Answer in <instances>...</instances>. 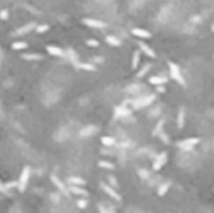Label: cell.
Segmentation results:
<instances>
[{"instance_id":"obj_1","label":"cell","mask_w":214,"mask_h":213,"mask_svg":"<svg viewBox=\"0 0 214 213\" xmlns=\"http://www.w3.org/2000/svg\"><path fill=\"white\" fill-rule=\"evenodd\" d=\"M168 66H169V72H170L172 78L174 79L175 82H178L180 85H185L184 78H183V75H182V72H180V69H179V66H178L175 63H173V62H169V63H168Z\"/></svg>"},{"instance_id":"obj_2","label":"cell","mask_w":214,"mask_h":213,"mask_svg":"<svg viewBox=\"0 0 214 213\" xmlns=\"http://www.w3.org/2000/svg\"><path fill=\"white\" fill-rule=\"evenodd\" d=\"M29 178H30V168L26 166V167H24V169L21 172L20 178H19V183H18V188H19L20 192H24L26 189V185H28Z\"/></svg>"},{"instance_id":"obj_3","label":"cell","mask_w":214,"mask_h":213,"mask_svg":"<svg viewBox=\"0 0 214 213\" xmlns=\"http://www.w3.org/2000/svg\"><path fill=\"white\" fill-rule=\"evenodd\" d=\"M199 143V138H188L178 143V147L182 149H192L195 144Z\"/></svg>"},{"instance_id":"obj_4","label":"cell","mask_w":214,"mask_h":213,"mask_svg":"<svg viewBox=\"0 0 214 213\" xmlns=\"http://www.w3.org/2000/svg\"><path fill=\"white\" fill-rule=\"evenodd\" d=\"M167 162V153L165 152H162L157 158H155V161L153 163V169L154 170H159L160 168H162Z\"/></svg>"},{"instance_id":"obj_5","label":"cell","mask_w":214,"mask_h":213,"mask_svg":"<svg viewBox=\"0 0 214 213\" xmlns=\"http://www.w3.org/2000/svg\"><path fill=\"white\" fill-rule=\"evenodd\" d=\"M83 23L90 28H105L106 24L104 21H100V20H97V19H91V18H85L83 19Z\"/></svg>"},{"instance_id":"obj_6","label":"cell","mask_w":214,"mask_h":213,"mask_svg":"<svg viewBox=\"0 0 214 213\" xmlns=\"http://www.w3.org/2000/svg\"><path fill=\"white\" fill-rule=\"evenodd\" d=\"M154 99H155V95H146V97H143V98L138 99V100L134 103V108H142V106L149 105Z\"/></svg>"},{"instance_id":"obj_7","label":"cell","mask_w":214,"mask_h":213,"mask_svg":"<svg viewBox=\"0 0 214 213\" xmlns=\"http://www.w3.org/2000/svg\"><path fill=\"white\" fill-rule=\"evenodd\" d=\"M131 33H133V35H135L138 38H142V39H149V38H152L150 32L145 30V29H142V28H134V29L131 30Z\"/></svg>"},{"instance_id":"obj_8","label":"cell","mask_w":214,"mask_h":213,"mask_svg":"<svg viewBox=\"0 0 214 213\" xmlns=\"http://www.w3.org/2000/svg\"><path fill=\"white\" fill-rule=\"evenodd\" d=\"M46 51L49 53L50 55H54V57H64L65 53L61 48L59 47H54V45H48L46 47Z\"/></svg>"},{"instance_id":"obj_9","label":"cell","mask_w":214,"mask_h":213,"mask_svg":"<svg viewBox=\"0 0 214 213\" xmlns=\"http://www.w3.org/2000/svg\"><path fill=\"white\" fill-rule=\"evenodd\" d=\"M139 48H140V51H143L145 55H148L149 58H155L157 54H155V51L149 47V45H146L145 43L143 42H139Z\"/></svg>"},{"instance_id":"obj_10","label":"cell","mask_w":214,"mask_h":213,"mask_svg":"<svg viewBox=\"0 0 214 213\" xmlns=\"http://www.w3.org/2000/svg\"><path fill=\"white\" fill-rule=\"evenodd\" d=\"M101 187H103V189H104V192L106 193V194H109L112 198H114L115 201H120V199H122V197H120V194L119 193H116L110 185H108V184H101Z\"/></svg>"},{"instance_id":"obj_11","label":"cell","mask_w":214,"mask_h":213,"mask_svg":"<svg viewBox=\"0 0 214 213\" xmlns=\"http://www.w3.org/2000/svg\"><path fill=\"white\" fill-rule=\"evenodd\" d=\"M34 28H36V25H35V23H29V24H26V25H24V26H21V28H19L18 30H17V35H23V34H26V33H29V32H31Z\"/></svg>"},{"instance_id":"obj_12","label":"cell","mask_w":214,"mask_h":213,"mask_svg":"<svg viewBox=\"0 0 214 213\" xmlns=\"http://www.w3.org/2000/svg\"><path fill=\"white\" fill-rule=\"evenodd\" d=\"M149 83L153 85H162L167 83V78L164 77H159V75H153L149 78Z\"/></svg>"},{"instance_id":"obj_13","label":"cell","mask_w":214,"mask_h":213,"mask_svg":"<svg viewBox=\"0 0 214 213\" xmlns=\"http://www.w3.org/2000/svg\"><path fill=\"white\" fill-rule=\"evenodd\" d=\"M51 181H53V183H54L55 185H57V187L63 192V193H65V194H68V188H66L65 187V185H64V183L57 177V176H54V174H53L51 176Z\"/></svg>"},{"instance_id":"obj_14","label":"cell","mask_w":214,"mask_h":213,"mask_svg":"<svg viewBox=\"0 0 214 213\" xmlns=\"http://www.w3.org/2000/svg\"><path fill=\"white\" fill-rule=\"evenodd\" d=\"M66 55H68V58H69V60L75 65V66H79V58H78V54L73 50V49H69L68 51H66Z\"/></svg>"},{"instance_id":"obj_15","label":"cell","mask_w":214,"mask_h":213,"mask_svg":"<svg viewBox=\"0 0 214 213\" xmlns=\"http://www.w3.org/2000/svg\"><path fill=\"white\" fill-rule=\"evenodd\" d=\"M139 62H140V50H135L134 54H133V58H131V68L137 69L139 65Z\"/></svg>"},{"instance_id":"obj_16","label":"cell","mask_w":214,"mask_h":213,"mask_svg":"<svg viewBox=\"0 0 214 213\" xmlns=\"http://www.w3.org/2000/svg\"><path fill=\"white\" fill-rule=\"evenodd\" d=\"M69 191L73 192L74 194H78V196H83V197H87L88 196V192L83 188H80L79 185H72V187H69Z\"/></svg>"},{"instance_id":"obj_17","label":"cell","mask_w":214,"mask_h":213,"mask_svg":"<svg viewBox=\"0 0 214 213\" xmlns=\"http://www.w3.org/2000/svg\"><path fill=\"white\" fill-rule=\"evenodd\" d=\"M105 40H106V43H108L109 45H112V47H120V45H122V42H120L118 38L113 36V35H108V36L105 38Z\"/></svg>"},{"instance_id":"obj_18","label":"cell","mask_w":214,"mask_h":213,"mask_svg":"<svg viewBox=\"0 0 214 213\" xmlns=\"http://www.w3.org/2000/svg\"><path fill=\"white\" fill-rule=\"evenodd\" d=\"M130 114V110L127 109L125 106H116L115 108V115L116 117H125V115H129Z\"/></svg>"},{"instance_id":"obj_19","label":"cell","mask_w":214,"mask_h":213,"mask_svg":"<svg viewBox=\"0 0 214 213\" xmlns=\"http://www.w3.org/2000/svg\"><path fill=\"white\" fill-rule=\"evenodd\" d=\"M68 182L72 184V185H84L85 184V181L82 179L80 177H70L68 179Z\"/></svg>"},{"instance_id":"obj_20","label":"cell","mask_w":214,"mask_h":213,"mask_svg":"<svg viewBox=\"0 0 214 213\" xmlns=\"http://www.w3.org/2000/svg\"><path fill=\"white\" fill-rule=\"evenodd\" d=\"M177 124H178V128L182 129L184 127V110L180 109L179 113H178V117H177Z\"/></svg>"},{"instance_id":"obj_21","label":"cell","mask_w":214,"mask_h":213,"mask_svg":"<svg viewBox=\"0 0 214 213\" xmlns=\"http://www.w3.org/2000/svg\"><path fill=\"white\" fill-rule=\"evenodd\" d=\"M101 143H103L104 145H106V147H112V145H114V144H115V139H114V138H112V137L105 136V137H103V138H101Z\"/></svg>"},{"instance_id":"obj_22","label":"cell","mask_w":214,"mask_h":213,"mask_svg":"<svg viewBox=\"0 0 214 213\" xmlns=\"http://www.w3.org/2000/svg\"><path fill=\"white\" fill-rule=\"evenodd\" d=\"M78 68H82V69L88 70V72H95V66L90 63H82V64H79Z\"/></svg>"},{"instance_id":"obj_23","label":"cell","mask_w":214,"mask_h":213,"mask_svg":"<svg viewBox=\"0 0 214 213\" xmlns=\"http://www.w3.org/2000/svg\"><path fill=\"white\" fill-rule=\"evenodd\" d=\"M150 68H152V64H145V65L143 66V68L139 70V73L137 74V77H138V78H143L146 73H148V72L150 70Z\"/></svg>"},{"instance_id":"obj_24","label":"cell","mask_w":214,"mask_h":213,"mask_svg":"<svg viewBox=\"0 0 214 213\" xmlns=\"http://www.w3.org/2000/svg\"><path fill=\"white\" fill-rule=\"evenodd\" d=\"M23 58L26 60H40L43 59L42 54H23Z\"/></svg>"},{"instance_id":"obj_25","label":"cell","mask_w":214,"mask_h":213,"mask_svg":"<svg viewBox=\"0 0 214 213\" xmlns=\"http://www.w3.org/2000/svg\"><path fill=\"white\" fill-rule=\"evenodd\" d=\"M11 47H13V49H14V50H23V49L28 48V44H26L25 42H15Z\"/></svg>"},{"instance_id":"obj_26","label":"cell","mask_w":214,"mask_h":213,"mask_svg":"<svg viewBox=\"0 0 214 213\" xmlns=\"http://www.w3.org/2000/svg\"><path fill=\"white\" fill-rule=\"evenodd\" d=\"M93 130H95L94 127H87V128H84L82 132H80V136H82V137H88V136H90V134L94 133Z\"/></svg>"},{"instance_id":"obj_27","label":"cell","mask_w":214,"mask_h":213,"mask_svg":"<svg viewBox=\"0 0 214 213\" xmlns=\"http://www.w3.org/2000/svg\"><path fill=\"white\" fill-rule=\"evenodd\" d=\"M163 125H164V122H163V121H159V123L157 124V127H155L154 130H153V136H157V134H159V133H162Z\"/></svg>"},{"instance_id":"obj_28","label":"cell","mask_w":214,"mask_h":213,"mask_svg":"<svg viewBox=\"0 0 214 213\" xmlns=\"http://www.w3.org/2000/svg\"><path fill=\"white\" fill-rule=\"evenodd\" d=\"M98 166L101 167V168H106V169H113V168H114V164H113V163L106 162V161H100V162L98 163Z\"/></svg>"},{"instance_id":"obj_29","label":"cell","mask_w":214,"mask_h":213,"mask_svg":"<svg viewBox=\"0 0 214 213\" xmlns=\"http://www.w3.org/2000/svg\"><path fill=\"white\" fill-rule=\"evenodd\" d=\"M48 30H49V25H46V24H43V25H39V26H36V33H39V34L46 33Z\"/></svg>"},{"instance_id":"obj_30","label":"cell","mask_w":214,"mask_h":213,"mask_svg":"<svg viewBox=\"0 0 214 213\" xmlns=\"http://www.w3.org/2000/svg\"><path fill=\"white\" fill-rule=\"evenodd\" d=\"M168 188H169V184H162V185H160V187H159L158 194H159V196H164V194L167 193Z\"/></svg>"},{"instance_id":"obj_31","label":"cell","mask_w":214,"mask_h":213,"mask_svg":"<svg viewBox=\"0 0 214 213\" xmlns=\"http://www.w3.org/2000/svg\"><path fill=\"white\" fill-rule=\"evenodd\" d=\"M87 45L88 47H91V48H97V47H99V42L95 40V39H88V40H87Z\"/></svg>"},{"instance_id":"obj_32","label":"cell","mask_w":214,"mask_h":213,"mask_svg":"<svg viewBox=\"0 0 214 213\" xmlns=\"http://www.w3.org/2000/svg\"><path fill=\"white\" fill-rule=\"evenodd\" d=\"M76 204H78V207H79V208L84 209V208H87V206H88V202H87V201H84V199H79V201L76 202Z\"/></svg>"},{"instance_id":"obj_33","label":"cell","mask_w":214,"mask_h":213,"mask_svg":"<svg viewBox=\"0 0 214 213\" xmlns=\"http://www.w3.org/2000/svg\"><path fill=\"white\" fill-rule=\"evenodd\" d=\"M9 18V11L8 10H2L0 11V19H3V20H6Z\"/></svg>"},{"instance_id":"obj_34","label":"cell","mask_w":214,"mask_h":213,"mask_svg":"<svg viewBox=\"0 0 214 213\" xmlns=\"http://www.w3.org/2000/svg\"><path fill=\"white\" fill-rule=\"evenodd\" d=\"M158 92H159V93H164V92H165V89H164L163 87H160V85H158Z\"/></svg>"},{"instance_id":"obj_35","label":"cell","mask_w":214,"mask_h":213,"mask_svg":"<svg viewBox=\"0 0 214 213\" xmlns=\"http://www.w3.org/2000/svg\"><path fill=\"white\" fill-rule=\"evenodd\" d=\"M109 179H110V182H112V183H113V184H116V182H115V179H114V178H113V177H110V178H109Z\"/></svg>"},{"instance_id":"obj_36","label":"cell","mask_w":214,"mask_h":213,"mask_svg":"<svg viewBox=\"0 0 214 213\" xmlns=\"http://www.w3.org/2000/svg\"><path fill=\"white\" fill-rule=\"evenodd\" d=\"M212 30H213V32H214V24H213V26H212Z\"/></svg>"}]
</instances>
